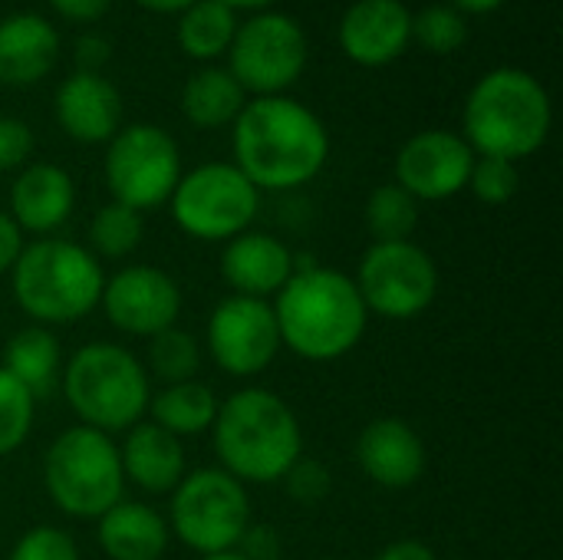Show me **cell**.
I'll return each mask as SVG.
<instances>
[{
  "label": "cell",
  "instance_id": "f35d334b",
  "mask_svg": "<svg viewBox=\"0 0 563 560\" xmlns=\"http://www.w3.org/2000/svg\"><path fill=\"white\" fill-rule=\"evenodd\" d=\"M49 7L73 23H96L99 17H106L112 0H49Z\"/></svg>",
  "mask_w": 563,
  "mask_h": 560
},
{
  "label": "cell",
  "instance_id": "9a60e30c",
  "mask_svg": "<svg viewBox=\"0 0 563 560\" xmlns=\"http://www.w3.org/2000/svg\"><path fill=\"white\" fill-rule=\"evenodd\" d=\"M475 165L472 145L452 129H426L416 132L396 152V185L409 191L416 201H445L468 188V175Z\"/></svg>",
  "mask_w": 563,
  "mask_h": 560
},
{
  "label": "cell",
  "instance_id": "5bb4252c",
  "mask_svg": "<svg viewBox=\"0 0 563 560\" xmlns=\"http://www.w3.org/2000/svg\"><path fill=\"white\" fill-rule=\"evenodd\" d=\"M99 307L106 310V320L119 333L152 340L155 333L178 323L181 290H178L175 277H168L162 267L132 264L102 284Z\"/></svg>",
  "mask_w": 563,
  "mask_h": 560
},
{
  "label": "cell",
  "instance_id": "1f68e13d",
  "mask_svg": "<svg viewBox=\"0 0 563 560\" xmlns=\"http://www.w3.org/2000/svg\"><path fill=\"white\" fill-rule=\"evenodd\" d=\"M33 413L36 399L30 396V389L0 366V459L26 442L33 429Z\"/></svg>",
  "mask_w": 563,
  "mask_h": 560
},
{
  "label": "cell",
  "instance_id": "d6986e66",
  "mask_svg": "<svg viewBox=\"0 0 563 560\" xmlns=\"http://www.w3.org/2000/svg\"><path fill=\"white\" fill-rule=\"evenodd\" d=\"M290 248L267 231H244L228 241L221 254V277L238 297L271 300L294 277Z\"/></svg>",
  "mask_w": 563,
  "mask_h": 560
},
{
  "label": "cell",
  "instance_id": "74e56055",
  "mask_svg": "<svg viewBox=\"0 0 563 560\" xmlns=\"http://www.w3.org/2000/svg\"><path fill=\"white\" fill-rule=\"evenodd\" d=\"M238 548H241V554L247 560H277V551H280L277 535L271 528H254V525L244 531Z\"/></svg>",
  "mask_w": 563,
  "mask_h": 560
},
{
  "label": "cell",
  "instance_id": "e575fe53",
  "mask_svg": "<svg viewBox=\"0 0 563 560\" xmlns=\"http://www.w3.org/2000/svg\"><path fill=\"white\" fill-rule=\"evenodd\" d=\"M280 482L287 485V495L300 505H317L330 495V469L317 459L300 455Z\"/></svg>",
  "mask_w": 563,
  "mask_h": 560
},
{
  "label": "cell",
  "instance_id": "9c48e42d",
  "mask_svg": "<svg viewBox=\"0 0 563 560\" xmlns=\"http://www.w3.org/2000/svg\"><path fill=\"white\" fill-rule=\"evenodd\" d=\"M175 224L198 241H231L251 231L261 211V191L234 162H205L181 172L172 198Z\"/></svg>",
  "mask_w": 563,
  "mask_h": 560
},
{
  "label": "cell",
  "instance_id": "277c9868",
  "mask_svg": "<svg viewBox=\"0 0 563 560\" xmlns=\"http://www.w3.org/2000/svg\"><path fill=\"white\" fill-rule=\"evenodd\" d=\"M462 122V139L475 155L508 158L518 165L521 158L544 149L554 125V106L534 73L518 66H495L472 86Z\"/></svg>",
  "mask_w": 563,
  "mask_h": 560
},
{
  "label": "cell",
  "instance_id": "2e32d148",
  "mask_svg": "<svg viewBox=\"0 0 563 560\" xmlns=\"http://www.w3.org/2000/svg\"><path fill=\"white\" fill-rule=\"evenodd\" d=\"M336 40L350 63L389 66L412 43V10L402 0H356L340 17Z\"/></svg>",
  "mask_w": 563,
  "mask_h": 560
},
{
  "label": "cell",
  "instance_id": "ac0fdd59",
  "mask_svg": "<svg viewBox=\"0 0 563 560\" xmlns=\"http://www.w3.org/2000/svg\"><path fill=\"white\" fill-rule=\"evenodd\" d=\"M53 112L59 129L82 145H102L122 129V96L102 73H69L53 96Z\"/></svg>",
  "mask_w": 563,
  "mask_h": 560
},
{
  "label": "cell",
  "instance_id": "3957f363",
  "mask_svg": "<svg viewBox=\"0 0 563 560\" xmlns=\"http://www.w3.org/2000/svg\"><path fill=\"white\" fill-rule=\"evenodd\" d=\"M218 469L247 485L280 482L303 455V432L294 409L264 386L231 393L211 426Z\"/></svg>",
  "mask_w": 563,
  "mask_h": 560
},
{
  "label": "cell",
  "instance_id": "83f0119b",
  "mask_svg": "<svg viewBox=\"0 0 563 560\" xmlns=\"http://www.w3.org/2000/svg\"><path fill=\"white\" fill-rule=\"evenodd\" d=\"M363 215L373 241H412V231L419 224V201L396 182H389L369 191Z\"/></svg>",
  "mask_w": 563,
  "mask_h": 560
},
{
  "label": "cell",
  "instance_id": "f1b7e54d",
  "mask_svg": "<svg viewBox=\"0 0 563 560\" xmlns=\"http://www.w3.org/2000/svg\"><path fill=\"white\" fill-rule=\"evenodd\" d=\"M142 234H145L142 211L119 205V201L102 205L89 221V248L109 261L129 257L142 244Z\"/></svg>",
  "mask_w": 563,
  "mask_h": 560
},
{
  "label": "cell",
  "instance_id": "ab89813d",
  "mask_svg": "<svg viewBox=\"0 0 563 560\" xmlns=\"http://www.w3.org/2000/svg\"><path fill=\"white\" fill-rule=\"evenodd\" d=\"M20 251H23V231L7 211H0V277L13 271Z\"/></svg>",
  "mask_w": 563,
  "mask_h": 560
},
{
  "label": "cell",
  "instance_id": "8992f818",
  "mask_svg": "<svg viewBox=\"0 0 563 560\" xmlns=\"http://www.w3.org/2000/svg\"><path fill=\"white\" fill-rule=\"evenodd\" d=\"M59 383L79 422L106 436L129 432L148 413V373L125 347L106 340L79 347L59 373Z\"/></svg>",
  "mask_w": 563,
  "mask_h": 560
},
{
  "label": "cell",
  "instance_id": "52a82bcc",
  "mask_svg": "<svg viewBox=\"0 0 563 560\" xmlns=\"http://www.w3.org/2000/svg\"><path fill=\"white\" fill-rule=\"evenodd\" d=\"M43 485L49 502L79 521L102 518L122 502L125 475L119 462V446L112 436L73 426L59 432L43 455Z\"/></svg>",
  "mask_w": 563,
  "mask_h": 560
},
{
  "label": "cell",
  "instance_id": "cb8c5ba5",
  "mask_svg": "<svg viewBox=\"0 0 563 560\" xmlns=\"http://www.w3.org/2000/svg\"><path fill=\"white\" fill-rule=\"evenodd\" d=\"M247 106L244 86L231 76L228 66H201L185 79L181 89V112L195 129H221L234 125L241 109Z\"/></svg>",
  "mask_w": 563,
  "mask_h": 560
},
{
  "label": "cell",
  "instance_id": "4fadbf2b",
  "mask_svg": "<svg viewBox=\"0 0 563 560\" xmlns=\"http://www.w3.org/2000/svg\"><path fill=\"white\" fill-rule=\"evenodd\" d=\"M208 353L238 380L264 373L280 353V330L271 300L238 297L221 300L208 317Z\"/></svg>",
  "mask_w": 563,
  "mask_h": 560
},
{
  "label": "cell",
  "instance_id": "f6af8a7d",
  "mask_svg": "<svg viewBox=\"0 0 563 560\" xmlns=\"http://www.w3.org/2000/svg\"><path fill=\"white\" fill-rule=\"evenodd\" d=\"M201 560H247L238 548L234 551H218V554H201Z\"/></svg>",
  "mask_w": 563,
  "mask_h": 560
},
{
  "label": "cell",
  "instance_id": "836d02e7",
  "mask_svg": "<svg viewBox=\"0 0 563 560\" xmlns=\"http://www.w3.org/2000/svg\"><path fill=\"white\" fill-rule=\"evenodd\" d=\"M10 560H79V548L66 531L53 525H40V528H30L13 545Z\"/></svg>",
  "mask_w": 563,
  "mask_h": 560
},
{
  "label": "cell",
  "instance_id": "ee69618b",
  "mask_svg": "<svg viewBox=\"0 0 563 560\" xmlns=\"http://www.w3.org/2000/svg\"><path fill=\"white\" fill-rule=\"evenodd\" d=\"M221 3H224V7H231L234 13H238V10H251V13H261V10H267V7H271L274 0H221Z\"/></svg>",
  "mask_w": 563,
  "mask_h": 560
},
{
  "label": "cell",
  "instance_id": "7bdbcfd3",
  "mask_svg": "<svg viewBox=\"0 0 563 560\" xmlns=\"http://www.w3.org/2000/svg\"><path fill=\"white\" fill-rule=\"evenodd\" d=\"M505 3L508 0H449V7H455L459 13H492Z\"/></svg>",
  "mask_w": 563,
  "mask_h": 560
},
{
  "label": "cell",
  "instance_id": "8d00e7d4",
  "mask_svg": "<svg viewBox=\"0 0 563 560\" xmlns=\"http://www.w3.org/2000/svg\"><path fill=\"white\" fill-rule=\"evenodd\" d=\"M109 56H112V50H109L106 36L86 33V36H79V40H76V63H79V69H86V73H99V69L109 63Z\"/></svg>",
  "mask_w": 563,
  "mask_h": 560
},
{
  "label": "cell",
  "instance_id": "603a6c76",
  "mask_svg": "<svg viewBox=\"0 0 563 560\" xmlns=\"http://www.w3.org/2000/svg\"><path fill=\"white\" fill-rule=\"evenodd\" d=\"M168 538V521L142 502H119L99 518V548L109 560H162Z\"/></svg>",
  "mask_w": 563,
  "mask_h": 560
},
{
  "label": "cell",
  "instance_id": "8fae6325",
  "mask_svg": "<svg viewBox=\"0 0 563 560\" xmlns=\"http://www.w3.org/2000/svg\"><path fill=\"white\" fill-rule=\"evenodd\" d=\"M310 43L303 26L280 10L251 13L238 23L228 69L251 96H284L307 69Z\"/></svg>",
  "mask_w": 563,
  "mask_h": 560
},
{
  "label": "cell",
  "instance_id": "b9f144b4",
  "mask_svg": "<svg viewBox=\"0 0 563 560\" xmlns=\"http://www.w3.org/2000/svg\"><path fill=\"white\" fill-rule=\"evenodd\" d=\"M142 10H148V13H181V10H188L195 0H135Z\"/></svg>",
  "mask_w": 563,
  "mask_h": 560
},
{
  "label": "cell",
  "instance_id": "5b68a950",
  "mask_svg": "<svg viewBox=\"0 0 563 560\" xmlns=\"http://www.w3.org/2000/svg\"><path fill=\"white\" fill-rule=\"evenodd\" d=\"M10 284L30 320L40 327H59L76 323L99 307L106 274L89 248L63 238H40L23 244Z\"/></svg>",
  "mask_w": 563,
  "mask_h": 560
},
{
  "label": "cell",
  "instance_id": "484cf974",
  "mask_svg": "<svg viewBox=\"0 0 563 560\" xmlns=\"http://www.w3.org/2000/svg\"><path fill=\"white\" fill-rule=\"evenodd\" d=\"M218 396L208 383L201 380H185V383H168L148 399L152 422L172 432L175 439L185 436H201L211 432L214 416H218Z\"/></svg>",
  "mask_w": 563,
  "mask_h": 560
},
{
  "label": "cell",
  "instance_id": "f546056e",
  "mask_svg": "<svg viewBox=\"0 0 563 560\" xmlns=\"http://www.w3.org/2000/svg\"><path fill=\"white\" fill-rule=\"evenodd\" d=\"M198 366H201V347L188 330L168 327V330H162V333H155L148 340V370L165 386L198 380Z\"/></svg>",
  "mask_w": 563,
  "mask_h": 560
},
{
  "label": "cell",
  "instance_id": "e0dca14e",
  "mask_svg": "<svg viewBox=\"0 0 563 560\" xmlns=\"http://www.w3.org/2000/svg\"><path fill=\"white\" fill-rule=\"evenodd\" d=\"M356 462L369 482L389 492L412 488L429 465L422 436L399 416L373 419L356 439Z\"/></svg>",
  "mask_w": 563,
  "mask_h": 560
},
{
  "label": "cell",
  "instance_id": "4dcf8cb0",
  "mask_svg": "<svg viewBox=\"0 0 563 560\" xmlns=\"http://www.w3.org/2000/svg\"><path fill=\"white\" fill-rule=\"evenodd\" d=\"M412 40L435 53V56H449L455 50L465 46L468 40V23H465V13H459L455 7L449 3H432V7H422L419 13H412Z\"/></svg>",
  "mask_w": 563,
  "mask_h": 560
},
{
  "label": "cell",
  "instance_id": "60d3db41",
  "mask_svg": "<svg viewBox=\"0 0 563 560\" xmlns=\"http://www.w3.org/2000/svg\"><path fill=\"white\" fill-rule=\"evenodd\" d=\"M373 560H439L435 551L426 545V541H416V538H402V541H393L386 545Z\"/></svg>",
  "mask_w": 563,
  "mask_h": 560
},
{
  "label": "cell",
  "instance_id": "6da1fadb",
  "mask_svg": "<svg viewBox=\"0 0 563 560\" xmlns=\"http://www.w3.org/2000/svg\"><path fill=\"white\" fill-rule=\"evenodd\" d=\"M234 165L257 191H290L313 182L330 158L323 119L290 96H254L231 125Z\"/></svg>",
  "mask_w": 563,
  "mask_h": 560
},
{
  "label": "cell",
  "instance_id": "7a4b0ae2",
  "mask_svg": "<svg viewBox=\"0 0 563 560\" xmlns=\"http://www.w3.org/2000/svg\"><path fill=\"white\" fill-rule=\"evenodd\" d=\"M280 347L310 363H333L353 353L366 333L369 310L350 274L336 267H303L274 297Z\"/></svg>",
  "mask_w": 563,
  "mask_h": 560
},
{
  "label": "cell",
  "instance_id": "44dd1931",
  "mask_svg": "<svg viewBox=\"0 0 563 560\" xmlns=\"http://www.w3.org/2000/svg\"><path fill=\"white\" fill-rule=\"evenodd\" d=\"M119 462L125 482L148 495H168L188 475L181 439H175L152 419H142L125 432V442L119 446Z\"/></svg>",
  "mask_w": 563,
  "mask_h": 560
},
{
  "label": "cell",
  "instance_id": "7402d4cb",
  "mask_svg": "<svg viewBox=\"0 0 563 560\" xmlns=\"http://www.w3.org/2000/svg\"><path fill=\"white\" fill-rule=\"evenodd\" d=\"M59 59V33L40 13H10L0 20V83L33 86Z\"/></svg>",
  "mask_w": 563,
  "mask_h": 560
},
{
  "label": "cell",
  "instance_id": "4316f807",
  "mask_svg": "<svg viewBox=\"0 0 563 560\" xmlns=\"http://www.w3.org/2000/svg\"><path fill=\"white\" fill-rule=\"evenodd\" d=\"M238 23V13L221 0H195L178 13V46L188 59L208 66L231 50Z\"/></svg>",
  "mask_w": 563,
  "mask_h": 560
},
{
  "label": "cell",
  "instance_id": "d590c367",
  "mask_svg": "<svg viewBox=\"0 0 563 560\" xmlns=\"http://www.w3.org/2000/svg\"><path fill=\"white\" fill-rule=\"evenodd\" d=\"M33 129L16 116H0V172H20L33 155Z\"/></svg>",
  "mask_w": 563,
  "mask_h": 560
},
{
  "label": "cell",
  "instance_id": "d4e9b609",
  "mask_svg": "<svg viewBox=\"0 0 563 560\" xmlns=\"http://www.w3.org/2000/svg\"><path fill=\"white\" fill-rule=\"evenodd\" d=\"M59 340L49 327H23L16 330L7 347H3V360L0 366L30 389L33 399H43L53 393V386L59 383Z\"/></svg>",
  "mask_w": 563,
  "mask_h": 560
},
{
  "label": "cell",
  "instance_id": "ffe728a7",
  "mask_svg": "<svg viewBox=\"0 0 563 560\" xmlns=\"http://www.w3.org/2000/svg\"><path fill=\"white\" fill-rule=\"evenodd\" d=\"M76 208V185L66 168L53 162H30L16 172L10 188V218L20 231L49 238Z\"/></svg>",
  "mask_w": 563,
  "mask_h": 560
},
{
  "label": "cell",
  "instance_id": "30bf717a",
  "mask_svg": "<svg viewBox=\"0 0 563 560\" xmlns=\"http://www.w3.org/2000/svg\"><path fill=\"white\" fill-rule=\"evenodd\" d=\"M102 175L112 201L129 205L135 211H152L172 198L181 178L178 142L152 122L122 125L106 142Z\"/></svg>",
  "mask_w": 563,
  "mask_h": 560
},
{
  "label": "cell",
  "instance_id": "ba28073f",
  "mask_svg": "<svg viewBox=\"0 0 563 560\" xmlns=\"http://www.w3.org/2000/svg\"><path fill=\"white\" fill-rule=\"evenodd\" d=\"M251 528L247 488L224 469L188 472L172 492L168 531L198 554L234 551Z\"/></svg>",
  "mask_w": 563,
  "mask_h": 560
},
{
  "label": "cell",
  "instance_id": "d6a6232c",
  "mask_svg": "<svg viewBox=\"0 0 563 560\" xmlns=\"http://www.w3.org/2000/svg\"><path fill=\"white\" fill-rule=\"evenodd\" d=\"M518 165L508 158H492V155H475L472 175H468V191L485 201V205H505L518 195Z\"/></svg>",
  "mask_w": 563,
  "mask_h": 560
},
{
  "label": "cell",
  "instance_id": "7c38bea8",
  "mask_svg": "<svg viewBox=\"0 0 563 560\" xmlns=\"http://www.w3.org/2000/svg\"><path fill=\"white\" fill-rule=\"evenodd\" d=\"M353 284L369 314L386 320H412L432 307L439 294V267L416 241H373Z\"/></svg>",
  "mask_w": 563,
  "mask_h": 560
}]
</instances>
